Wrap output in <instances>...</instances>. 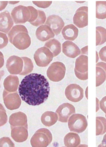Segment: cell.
I'll list each match as a JSON object with an SVG mask.
<instances>
[{"label":"cell","instance_id":"8992f818","mask_svg":"<svg viewBox=\"0 0 106 147\" xmlns=\"http://www.w3.org/2000/svg\"><path fill=\"white\" fill-rule=\"evenodd\" d=\"M53 54L48 48L45 46L38 48L35 52L34 59L37 66L46 67L50 64L53 60Z\"/></svg>","mask_w":106,"mask_h":147},{"label":"cell","instance_id":"4316f807","mask_svg":"<svg viewBox=\"0 0 106 147\" xmlns=\"http://www.w3.org/2000/svg\"><path fill=\"white\" fill-rule=\"evenodd\" d=\"M23 60V68L21 73L19 74L20 75H27L31 73L33 71L34 65L31 59L28 57H21Z\"/></svg>","mask_w":106,"mask_h":147},{"label":"cell","instance_id":"6da1fadb","mask_svg":"<svg viewBox=\"0 0 106 147\" xmlns=\"http://www.w3.org/2000/svg\"><path fill=\"white\" fill-rule=\"evenodd\" d=\"M19 92L23 101L32 106H37L48 99L50 84L44 76L32 73L25 76L19 85Z\"/></svg>","mask_w":106,"mask_h":147},{"label":"cell","instance_id":"9c48e42d","mask_svg":"<svg viewBox=\"0 0 106 147\" xmlns=\"http://www.w3.org/2000/svg\"><path fill=\"white\" fill-rule=\"evenodd\" d=\"M65 94L66 98L73 102L81 101L84 96L83 88L76 84H72L68 86L65 89Z\"/></svg>","mask_w":106,"mask_h":147},{"label":"cell","instance_id":"4fadbf2b","mask_svg":"<svg viewBox=\"0 0 106 147\" xmlns=\"http://www.w3.org/2000/svg\"><path fill=\"white\" fill-rule=\"evenodd\" d=\"M11 127L24 126L28 128L27 117L23 112L19 111L11 114L9 118Z\"/></svg>","mask_w":106,"mask_h":147},{"label":"cell","instance_id":"5b68a950","mask_svg":"<svg viewBox=\"0 0 106 147\" xmlns=\"http://www.w3.org/2000/svg\"><path fill=\"white\" fill-rule=\"evenodd\" d=\"M66 70V67L63 63L55 62L52 63L48 68L46 74L50 81L58 82L64 79Z\"/></svg>","mask_w":106,"mask_h":147},{"label":"cell","instance_id":"484cf974","mask_svg":"<svg viewBox=\"0 0 106 147\" xmlns=\"http://www.w3.org/2000/svg\"><path fill=\"white\" fill-rule=\"evenodd\" d=\"M96 136L104 134L106 132V119L103 117H96Z\"/></svg>","mask_w":106,"mask_h":147},{"label":"cell","instance_id":"ac0fdd59","mask_svg":"<svg viewBox=\"0 0 106 147\" xmlns=\"http://www.w3.org/2000/svg\"><path fill=\"white\" fill-rule=\"evenodd\" d=\"M19 80L17 76L10 75L7 76L4 81L5 90L9 92H16L19 88Z\"/></svg>","mask_w":106,"mask_h":147},{"label":"cell","instance_id":"f35d334b","mask_svg":"<svg viewBox=\"0 0 106 147\" xmlns=\"http://www.w3.org/2000/svg\"><path fill=\"white\" fill-rule=\"evenodd\" d=\"M101 36L100 34L99 33L98 31L96 30V46L98 45H100V44L101 42Z\"/></svg>","mask_w":106,"mask_h":147},{"label":"cell","instance_id":"ab89813d","mask_svg":"<svg viewBox=\"0 0 106 147\" xmlns=\"http://www.w3.org/2000/svg\"><path fill=\"white\" fill-rule=\"evenodd\" d=\"M8 4L7 1H0V11L5 9Z\"/></svg>","mask_w":106,"mask_h":147},{"label":"cell","instance_id":"f6af8a7d","mask_svg":"<svg viewBox=\"0 0 106 147\" xmlns=\"http://www.w3.org/2000/svg\"><path fill=\"white\" fill-rule=\"evenodd\" d=\"M77 11H84L88 12L87 7H81L77 9Z\"/></svg>","mask_w":106,"mask_h":147},{"label":"cell","instance_id":"83f0119b","mask_svg":"<svg viewBox=\"0 0 106 147\" xmlns=\"http://www.w3.org/2000/svg\"><path fill=\"white\" fill-rule=\"evenodd\" d=\"M96 86H100L104 83L106 80V73L105 70L100 67L96 66Z\"/></svg>","mask_w":106,"mask_h":147},{"label":"cell","instance_id":"d4e9b609","mask_svg":"<svg viewBox=\"0 0 106 147\" xmlns=\"http://www.w3.org/2000/svg\"><path fill=\"white\" fill-rule=\"evenodd\" d=\"M96 17L100 20L106 18V1L96 2Z\"/></svg>","mask_w":106,"mask_h":147},{"label":"cell","instance_id":"4dcf8cb0","mask_svg":"<svg viewBox=\"0 0 106 147\" xmlns=\"http://www.w3.org/2000/svg\"><path fill=\"white\" fill-rule=\"evenodd\" d=\"M15 145L9 137H4L0 139V147H14Z\"/></svg>","mask_w":106,"mask_h":147},{"label":"cell","instance_id":"44dd1931","mask_svg":"<svg viewBox=\"0 0 106 147\" xmlns=\"http://www.w3.org/2000/svg\"><path fill=\"white\" fill-rule=\"evenodd\" d=\"M40 119L43 125L46 127H50L56 123L58 117L56 113L48 111L42 114Z\"/></svg>","mask_w":106,"mask_h":147},{"label":"cell","instance_id":"60d3db41","mask_svg":"<svg viewBox=\"0 0 106 147\" xmlns=\"http://www.w3.org/2000/svg\"><path fill=\"white\" fill-rule=\"evenodd\" d=\"M4 56L2 52L0 51V69L3 67L4 65Z\"/></svg>","mask_w":106,"mask_h":147},{"label":"cell","instance_id":"8d00e7d4","mask_svg":"<svg viewBox=\"0 0 106 147\" xmlns=\"http://www.w3.org/2000/svg\"><path fill=\"white\" fill-rule=\"evenodd\" d=\"M98 54L101 60L103 62H106V46L101 48Z\"/></svg>","mask_w":106,"mask_h":147},{"label":"cell","instance_id":"7c38bea8","mask_svg":"<svg viewBox=\"0 0 106 147\" xmlns=\"http://www.w3.org/2000/svg\"><path fill=\"white\" fill-rule=\"evenodd\" d=\"M45 24L48 26L55 35H58L65 26L62 18L57 15H51L48 17Z\"/></svg>","mask_w":106,"mask_h":147},{"label":"cell","instance_id":"7402d4cb","mask_svg":"<svg viewBox=\"0 0 106 147\" xmlns=\"http://www.w3.org/2000/svg\"><path fill=\"white\" fill-rule=\"evenodd\" d=\"M65 146L67 147H78L81 144V138L75 133H69L64 138Z\"/></svg>","mask_w":106,"mask_h":147},{"label":"cell","instance_id":"bcb514c9","mask_svg":"<svg viewBox=\"0 0 106 147\" xmlns=\"http://www.w3.org/2000/svg\"><path fill=\"white\" fill-rule=\"evenodd\" d=\"M96 112H97L100 109V105H99V99H98L97 98H96Z\"/></svg>","mask_w":106,"mask_h":147},{"label":"cell","instance_id":"1f68e13d","mask_svg":"<svg viewBox=\"0 0 106 147\" xmlns=\"http://www.w3.org/2000/svg\"><path fill=\"white\" fill-rule=\"evenodd\" d=\"M27 7L29 10L30 15H31V17L28 22L30 23H31L35 22L38 18V10L36 9L35 7H33L32 6H28Z\"/></svg>","mask_w":106,"mask_h":147},{"label":"cell","instance_id":"681fc988","mask_svg":"<svg viewBox=\"0 0 106 147\" xmlns=\"http://www.w3.org/2000/svg\"><path fill=\"white\" fill-rule=\"evenodd\" d=\"M87 90H88V88H87H87H86V92H85V94H86V98H87H87H88L87 92Z\"/></svg>","mask_w":106,"mask_h":147},{"label":"cell","instance_id":"cb8c5ba5","mask_svg":"<svg viewBox=\"0 0 106 147\" xmlns=\"http://www.w3.org/2000/svg\"><path fill=\"white\" fill-rule=\"evenodd\" d=\"M44 46L50 50L53 53L54 57L58 56L61 52V44L56 39H51L48 41L44 44Z\"/></svg>","mask_w":106,"mask_h":147},{"label":"cell","instance_id":"f546056e","mask_svg":"<svg viewBox=\"0 0 106 147\" xmlns=\"http://www.w3.org/2000/svg\"><path fill=\"white\" fill-rule=\"evenodd\" d=\"M7 121V115L6 110L3 105L0 103V127L5 125Z\"/></svg>","mask_w":106,"mask_h":147},{"label":"cell","instance_id":"5bb4252c","mask_svg":"<svg viewBox=\"0 0 106 147\" xmlns=\"http://www.w3.org/2000/svg\"><path fill=\"white\" fill-rule=\"evenodd\" d=\"M11 137L13 140L17 143L26 141L28 138V128L24 126L11 127Z\"/></svg>","mask_w":106,"mask_h":147},{"label":"cell","instance_id":"ee69618b","mask_svg":"<svg viewBox=\"0 0 106 147\" xmlns=\"http://www.w3.org/2000/svg\"><path fill=\"white\" fill-rule=\"evenodd\" d=\"M99 147H106V134L105 135L103 139L102 143L98 146Z\"/></svg>","mask_w":106,"mask_h":147},{"label":"cell","instance_id":"3957f363","mask_svg":"<svg viewBox=\"0 0 106 147\" xmlns=\"http://www.w3.org/2000/svg\"><path fill=\"white\" fill-rule=\"evenodd\" d=\"M52 141V135L48 129H38L33 135L30 143L32 147H46Z\"/></svg>","mask_w":106,"mask_h":147},{"label":"cell","instance_id":"603a6c76","mask_svg":"<svg viewBox=\"0 0 106 147\" xmlns=\"http://www.w3.org/2000/svg\"><path fill=\"white\" fill-rule=\"evenodd\" d=\"M75 69L82 73L88 72L87 56L81 55L76 59Z\"/></svg>","mask_w":106,"mask_h":147},{"label":"cell","instance_id":"e0dca14e","mask_svg":"<svg viewBox=\"0 0 106 147\" xmlns=\"http://www.w3.org/2000/svg\"><path fill=\"white\" fill-rule=\"evenodd\" d=\"M36 35L39 40L44 42L55 36V34L50 28L47 25L40 26L37 28Z\"/></svg>","mask_w":106,"mask_h":147},{"label":"cell","instance_id":"74e56055","mask_svg":"<svg viewBox=\"0 0 106 147\" xmlns=\"http://www.w3.org/2000/svg\"><path fill=\"white\" fill-rule=\"evenodd\" d=\"M100 107L101 109L106 114V96L103 98L100 101Z\"/></svg>","mask_w":106,"mask_h":147},{"label":"cell","instance_id":"7a4b0ae2","mask_svg":"<svg viewBox=\"0 0 106 147\" xmlns=\"http://www.w3.org/2000/svg\"><path fill=\"white\" fill-rule=\"evenodd\" d=\"M8 38L11 44L19 50H25L31 44V39L27 29L22 25H17L8 33Z\"/></svg>","mask_w":106,"mask_h":147},{"label":"cell","instance_id":"277c9868","mask_svg":"<svg viewBox=\"0 0 106 147\" xmlns=\"http://www.w3.org/2000/svg\"><path fill=\"white\" fill-rule=\"evenodd\" d=\"M68 125L70 131L81 133L86 130L87 127V121L83 115L74 113L70 117Z\"/></svg>","mask_w":106,"mask_h":147},{"label":"cell","instance_id":"d6986e66","mask_svg":"<svg viewBox=\"0 0 106 147\" xmlns=\"http://www.w3.org/2000/svg\"><path fill=\"white\" fill-rule=\"evenodd\" d=\"M62 34L65 40L72 41L75 40L78 36L79 30L74 24H68L63 28Z\"/></svg>","mask_w":106,"mask_h":147},{"label":"cell","instance_id":"30bf717a","mask_svg":"<svg viewBox=\"0 0 106 147\" xmlns=\"http://www.w3.org/2000/svg\"><path fill=\"white\" fill-rule=\"evenodd\" d=\"M23 65V60L21 57L13 55L7 59L6 67L11 75H19L22 72Z\"/></svg>","mask_w":106,"mask_h":147},{"label":"cell","instance_id":"836d02e7","mask_svg":"<svg viewBox=\"0 0 106 147\" xmlns=\"http://www.w3.org/2000/svg\"><path fill=\"white\" fill-rule=\"evenodd\" d=\"M9 42L8 37L6 34L0 32V49L7 46Z\"/></svg>","mask_w":106,"mask_h":147},{"label":"cell","instance_id":"ffe728a7","mask_svg":"<svg viewBox=\"0 0 106 147\" xmlns=\"http://www.w3.org/2000/svg\"><path fill=\"white\" fill-rule=\"evenodd\" d=\"M73 22L79 28H83L87 26L88 12L76 11L73 17Z\"/></svg>","mask_w":106,"mask_h":147},{"label":"cell","instance_id":"c3c4849f","mask_svg":"<svg viewBox=\"0 0 106 147\" xmlns=\"http://www.w3.org/2000/svg\"><path fill=\"white\" fill-rule=\"evenodd\" d=\"M96 62H98V59H99V57H98V52L97 51L96 52Z\"/></svg>","mask_w":106,"mask_h":147},{"label":"cell","instance_id":"f1b7e54d","mask_svg":"<svg viewBox=\"0 0 106 147\" xmlns=\"http://www.w3.org/2000/svg\"><path fill=\"white\" fill-rule=\"evenodd\" d=\"M38 17L35 22L30 23L32 25L35 26H42L46 22V17L44 11L38 10Z\"/></svg>","mask_w":106,"mask_h":147},{"label":"cell","instance_id":"7bdbcfd3","mask_svg":"<svg viewBox=\"0 0 106 147\" xmlns=\"http://www.w3.org/2000/svg\"><path fill=\"white\" fill-rule=\"evenodd\" d=\"M96 66L100 67L103 68L105 70V71L106 72V63L103 62L98 63L96 64Z\"/></svg>","mask_w":106,"mask_h":147},{"label":"cell","instance_id":"e575fe53","mask_svg":"<svg viewBox=\"0 0 106 147\" xmlns=\"http://www.w3.org/2000/svg\"><path fill=\"white\" fill-rule=\"evenodd\" d=\"M33 4L37 6L38 7L46 9L48 7L51 5L52 1H33Z\"/></svg>","mask_w":106,"mask_h":147},{"label":"cell","instance_id":"2e32d148","mask_svg":"<svg viewBox=\"0 0 106 147\" xmlns=\"http://www.w3.org/2000/svg\"><path fill=\"white\" fill-rule=\"evenodd\" d=\"M62 52L66 56L71 58H75L81 54L79 47L70 41H66L63 43Z\"/></svg>","mask_w":106,"mask_h":147},{"label":"cell","instance_id":"f907efd6","mask_svg":"<svg viewBox=\"0 0 106 147\" xmlns=\"http://www.w3.org/2000/svg\"><path fill=\"white\" fill-rule=\"evenodd\" d=\"M105 117H106V115H105Z\"/></svg>","mask_w":106,"mask_h":147},{"label":"cell","instance_id":"8fae6325","mask_svg":"<svg viewBox=\"0 0 106 147\" xmlns=\"http://www.w3.org/2000/svg\"><path fill=\"white\" fill-rule=\"evenodd\" d=\"M56 113L58 115L59 121L66 123L68 122L70 117L76 113V109L75 107L71 104L64 103L58 107Z\"/></svg>","mask_w":106,"mask_h":147},{"label":"cell","instance_id":"ba28073f","mask_svg":"<svg viewBox=\"0 0 106 147\" xmlns=\"http://www.w3.org/2000/svg\"><path fill=\"white\" fill-rule=\"evenodd\" d=\"M3 98L4 104L9 110H14L19 109L21 105V99L17 92H9L4 90Z\"/></svg>","mask_w":106,"mask_h":147},{"label":"cell","instance_id":"9a60e30c","mask_svg":"<svg viewBox=\"0 0 106 147\" xmlns=\"http://www.w3.org/2000/svg\"><path fill=\"white\" fill-rule=\"evenodd\" d=\"M13 21L9 12L0 13V31L8 33L13 26Z\"/></svg>","mask_w":106,"mask_h":147},{"label":"cell","instance_id":"7dc6e473","mask_svg":"<svg viewBox=\"0 0 106 147\" xmlns=\"http://www.w3.org/2000/svg\"><path fill=\"white\" fill-rule=\"evenodd\" d=\"M5 75V72L3 70H1L0 71V83H1V80L2 79V78L3 76H4ZM0 88H1V84H0Z\"/></svg>","mask_w":106,"mask_h":147},{"label":"cell","instance_id":"52a82bcc","mask_svg":"<svg viewBox=\"0 0 106 147\" xmlns=\"http://www.w3.org/2000/svg\"><path fill=\"white\" fill-rule=\"evenodd\" d=\"M11 16L15 24H25L29 21L31 17L28 8L22 5L15 7L11 11Z\"/></svg>","mask_w":106,"mask_h":147},{"label":"cell","instance_id":"d6a6232c","mask_svg":"<svg viewBox=\"0 0 106 147\" xmlns=\"http://www.w3.org/2000/svg\"><path fill=\"white\" fill-rule=\"evenodd\" d=\"M96 30L98 31L100 34L101 36V42L100 45L104 44L106 42V29L102 26H97L96 27Z\"/></svg>","mask_w":106,"mask_h":147},{"label":"cell","instance_id":"b9f144b4","mask_svg":"<svg viewBox=\"0 0 106 147\" xmlns=\"http://www.w3.org/2000/svg\"><path fill=\"white\" fill-rule=\"evenodd\" d=\"M81 55H86L88 54V46H85L83 48H81Z\"/></svg>","mask_w":106,"mask_h":147},{"label":"cell","instance_id":"d590c367","mask_svg":"<svg viewBox=\"0 0 106 147\" xmlns=\"http://www.w3.org/2000/svg\"><path fill=\"white\" fill-rule=\"evenodd\" d=\"M75 75L79 79L82 81H85L88 79V72L82 73L78 72V71L75 69Z\"/></svg>","mask_w":106,"mask_h":147}]
</instances>
